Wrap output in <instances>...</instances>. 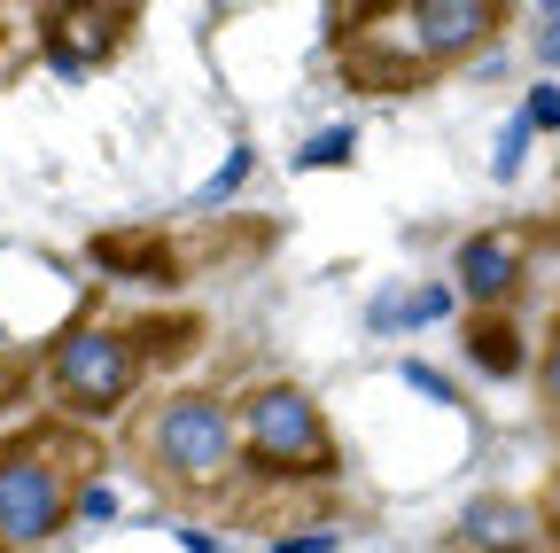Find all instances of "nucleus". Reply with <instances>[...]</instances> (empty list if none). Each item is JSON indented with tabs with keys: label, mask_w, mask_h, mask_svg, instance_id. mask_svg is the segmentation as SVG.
<instances>
[{
	"label": "nucleus",
	"mask_w": 560,
	"mask_h": 553,
	"mask_svg": "<svg viewBox=\"0 0 560 553\" xmlns=\"http://www.w3.org/2000/svg\"><path fill=\"white\" fill-rule=\"evenodd\" d=\"M140 468H149L164 492H187V499H210L242 475V437H234V405L210 398V390H172L140 413Z\"/></svg>",
	"instance_id": "2"
},
{
	"label": "nucleus",
	"mask_w": 560,
	"mask_h": 553,
	"mask_svg": "<svg viewBox=\"0 0 560 553\" xmlns=\"http://www.w3.org/2000/svg\"><path fill=\"white\" fill-rule=\"evenodd\" d=\"M529 289V227H482L459 242L452 257V297L475 312H514V297Z\"/></svg>",
	"instance_id": "6"
},
{
	"label": "nucleus",
	"mask_w": 560,
	"mask_h": 553,
	"mask_svg": "<svg viewBox=\"0 0 560 553\" xmlns=\"http://www.w3.org/2000/svg\"><path fill=\"white\" fill-rule=\"evenodd\" d=\"M132 32V9L125 0H94V9H47V62L62 79L94 71V62H109Z\"/></svg>",
	"instance_id": "7"
},
{
	"label": "nucleus",
	"mask_w": 560,
	"mask_h": 553,
	"mask_svg": "<svg viewBox=\"0 0 560 553\" xmlns=\"http://www.w3.org/2000/svg\"><path fill=\"white\" fill-rule=\"evenodd\" d=\"M350 149H359V133L327 125V133H312V141L296 149V172H335V164H350Z\"/></svg>",
	"instance_id": "11"
},
{
	"label": "nucleus",
	"mask_w": 560,
	"mask_h": 553,
	"mask_svg": "<svg viewBox=\"0 0 560 553\" xmlns=\"http://www.w3.org/2000/svg\"><path fill=\"white\" fill-rule=\"evenodd\" d=\"M140 375H149L140 343L125 327H102V320L62 327L47 343V359H39L47 405L62 413V422H117V413L140 398Z\"/></svg>",
	"instance_id": "5"
},
{
	"label": "nucleus",
	"mask_w": 560,
	"mask_h": 553,
	"mask_svg": "<svg viewBox=\"0 0 560 553\" xmlns=\"http://www.w3.org/2000/svg\"><path fill=\"white\" fill-rule=\"evenodd\" d=\"M529 164V125H522V110L506 117V133H499V149H490V172H499V180H514Z\"/></svg>",
	"instance_id": "12"
},
{
	"label": "nucleus",
	"mask_w": 560,
	"mask_h": 553,
	"mask_svg": "<svg viewBox=\"0 0 560 553\" xmlns=\"http://www.w3.org/2000/svg\"><path fill=\"white\" fill-rule=\"evenodd\" d=\"M272 553H335V530H296V538H272Z\"/></svg>",
	"instance_id": "19"
},
{
	"label": "nucleus",
	"mask_w": 560,
	"mask_h": 553,
	"mask_svg": "<svg viewBox=\"0 0 560 553\" xmlns=\"http://www.w3.org/2000/svg\"><path fill=\"white\" fill-rule=\"evenodd\" d=\"M70 515H86V522H109V515H117V492H109V483H79V507H70Z\"/></svg>",
	"instance_id": "17"
},
{
	"label": "nucleus",
	"mask_w": 560,
	"mask_h": 553,
	"mask_svg": "<svg viewBox=\"0 0 560 553\" xmlns=\"http://www.w3.org/2000/svg\"><path fill=\"white\" fill-rule=\"evenodd\" d=\"M452 312H459L452 281H420V289H405V297H374L366 327H374V335H397V327H436V320H452Z\"/></svg>",
	"instance_id": "10"
},
{
	"label": "nucleus",
	"mask_w": 560,
	"mask_h": 553,
	"mask_svg": "<svg viewBox=\"0 0 560 553\" xmlns=\"http://www.w3.org/2000/svg\"><path fill=\"white\" fill-rule=\"evenodd\" d=\"M467 359H475L490 382L522 375V367H529V335H522V320H514V312H475V320H467Z\"/></svg>",
	"instance_id": "9"
},
{
	"label": "nucleus",
	"mask_w": 560,
	"mask_h": 553,
	"mask_svg": "<svg viewBox=\"0 0 560 553\" xmlns=\"http://www.w3.org/2000/svg\"><path fill=\"white\" fill-rule=\"evenodd\" d=\"M397 375H405V382H412V390H420V398H436V405H452V398H459V390H452V382H444V375H436V367H429V359H405V367H397Z\"/></svg>",
	"instance_id": "16"
},
{
	"label": "nucleus",
	"mask_w": 560,
	"mask_h": 553,
	"mask_svg": "<svg viewBox=\"0 0 560 553\" xmlns=\"http://www.w3.org/2000/svg\"><path fill=\"white\" fill-rule=\"evenodd\" d=\"M537 398H545V413L560 422V327L545 335V359H537Z\"/></svg>",
	"instance_id": "15"
},
{
	"label": "nucleus",
	"mask_w": 560,
	"mask_h": 553,
	"mask_svg": "<svg viewBox=\"0 0 560 553\" xmlns=\"http://www.w3.org/2000/svg\"><path fill=\"white\" fill-rule=\"evenodd\" d=\"M537 538H545V515L529 507V499H475L467 515H459V553H537Z\"/></svg>",
	"instance_id": "8"
},
{
	"label": "nucleus",
	"mask_w": 560,
	"mask_h": 553,
	"mask_svg": "<svg viewBox=\"0 0 560 553\" xmlns=\"http://www.w3.org/2000/svg\"><path fill=\"white\" fill-rule=\"evenodd\" d=\"M537 62L560 71V9H537Z\"/></svg>",
	"instance_id": "18"
},
{
	"label": "nucleus",
	"mask_w": 560,
	"mask_h": 553,
	"mask_svg": "<svg viewBox=\"0 0 560 553\" xmlns=\"http://www.w3.org/2000/svg\"><path fill=\"white\" fill-rule=\"evenodd\" d=\"M499 32H506L499 0H397V9H366L359 24H335V55L350 87L405 94L452 71V62L482 55Z\"/></svg>",
	"instance_id": "1"
},
{
	"label": "nucleus",
	"mask_w": 560,
	"mask_h": 553,
	"mask_svg": "<svg viewBox=\"0 0 560 553\" xmlns=\"http://www.w3.org/2000/svg\"><path fill=\"white\" fill-rule=\"evenodd\" d=\"M79 475H86V445L55 422L0 445V553H32L55 530H70Z\"/></svg>",
	"instance_id": "3"
},
{
	"label": "nucleus",
	"mask_w": 560,
	"mask_h": 553,
	"mask_svg": "<svg viewBox=\"0 0 560 553\" xmlns=\"http://www.w3.org/2000/svg\"><path fill=\"white\" fill-rule=\"evenodd\" d=\"M179 545H187V553H219V538H210V530H195V522H179Z\"/></svg>",
	"instance_id": "20"
},
{
	"label": "nucleus",
	"mask_w": 560,
	"mask_h": 553,
	"mask_svg": "<svg viewBox=\"0 0 560 553\" xmlns=\"http://www.w3.org/2000/svg\"><path fill=\"white\" fill-rule=\"evenodd\" d=\"M234 437H242V468H257L265 483H327L342 468L319 398L296 382H249L234 405Z\"/></svg>",
	"instance_id": "4"
},
{
	"label": "nucleus",
	"mask_w": 560,
	"mask_h": 553,
	"mask_svg": "<svg viewBox=\"0 0 560 553\" xmlns=\"http://www.w3.org/2000/svg\"><path fill=\"white\" fill-rule=\"evenodd\" d=\"M522 125H529V133H560V87H552V79H545V87H529Z\"/></svg>",
	"instance_id": "14"
},
{
	"label": "nucleus",
	"mask_w": 560,
	"mask_h": 553,
	"mask_svg": "<svg viewBox=\"0 0 560 553\" xmlns=\"http://www.w3.org/2000/svg\"><path fill=\"white\" fill-rule=\"evenodd\" d=\"M249 164H257V149H234L219 172L202 180V203H226V195H242V180H249Z\"/></svg>",
	"instance_id": "13"
}]
</instances>
